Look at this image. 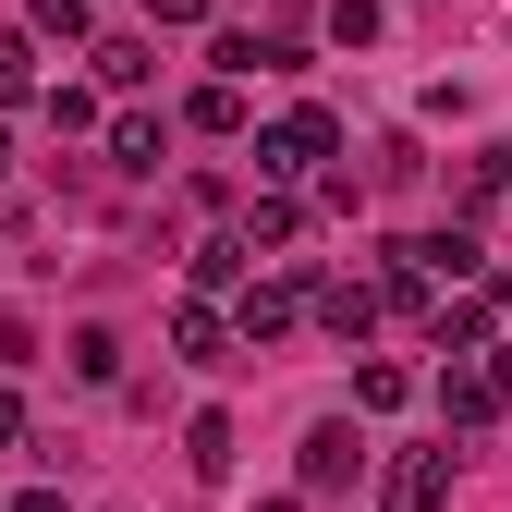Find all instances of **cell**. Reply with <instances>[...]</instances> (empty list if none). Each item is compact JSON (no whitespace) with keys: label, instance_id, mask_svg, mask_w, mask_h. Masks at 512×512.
I'll return each mask as SVG.
<instances>
[{"label":"cell","instance_id":"obj_1","mask_svg":"<svg viewBox=\"0 0 512 512\" xmlns=\"http://www.w3.org/2000/svg\"><path fill=\"white\" fill-rule=\"evenodd\" d=\"M330 159H342V122H330V110H281L269 135H256V183H269V196L330 183Z\"/></svg>","mask_w":512,"mask_h":512},{"label":"cell","instance_id":"obj_2","mask_svg":"<svg viewBox=\"0 0 512 512\" xmlns=\"http://www.w3.org/2000/svg\"><path fill=\"white\" fill-rule=\"evenodd\" d=\"M305 317H317V293H305V281H244V293H232V330H244V354H281Z\"/></svg>","mask_w":512,"mask_h":512},{"label":"cell","instance_id":"obj_3","mask_svg":"<svg viewBox=\"0 0 512 512\" xmlns=\"http://www.w3.org/2000/svg\"><path fill=\"white\" fill-rule=\"evenodd\" d=\"M354 476H366V439H354V415H317V427H305V464H293V488H305V500H342Z\"/></svg>","mask_w":512,"mask_h":512},{"label":"cell","instance_id":"obj_4","mask_svg":"<svg viewBox=\"0 0 512 512\" xmlns=\"http://www.w3.org/2000/svg\"><path fill=\"white\" fill-rule=\"evenodd\" d=\"M512 415V391L488 378V354H464V366H439V427L452 439H476V427H500Z\"/></svg>","mask_w":512,"mask_h":512},{"label":"cell","instance_id":"obj_5","mask_svg":"<svg viewBox=\"0 0 512 512\" xmlns=\"http://www.w3.org/2000/svg\"><path fill=\"white\" fill-rule=\"evenodd\" d=\"M378 512H452V439H439V452H391Z\"/></svg>","mask_w":512,"mask_h":512},{"label":"cell","instance_id":"obj_6","mask_svg":"<svg viewBox=\"0 0 512 512\" xmlns=\"http://www.w3.org/2000/svg\"><path fill=\"white\" fill-rule=\"evenodd\" d=\"M171 354H183V366H232V354H244V330H232V305H208V293H183V305H171Z\"/></svg>","mask_w":512,"mask_h":512},{"label":"cell","instance_id":"obj_7","mask_svg":"<svg viewBox=\"0 0 512 512\" xmlns=\"http://www.w3.org/2000/svg\"><path fill=\"white\" fill-rule=\"evenodd\" d=\"M378 317H391V293H378V281H317V330H330L342 354H366Z\"/></svg>","mask_w":512,"mask_h":512},{"label":"cell","instance_id":"obj_8","mask_svg":"<svg viewBox=\"0 0 512 512\" xmlns=\"http://www.w3.org/2000/svg\"><path fill=\"white\" fill-rule=\"evenodd\" d=\"M427 342L452 354V366L488 354V342H500V305H488V293H439V305H427Z\"/></svg>","mask_w":512,"mask_h":512},{"label":"cell","instance_id":"obj_9","mask_svg":"<svg viewBox=\"0 0 512 512\" xmlns=\"http://www.w3.org/2000/svg\"><path fill=\"white\" fill-rule=\"evenodd\" d=\"M208 74H220V86H256V74H293V37H244V25H220V37H208Z\"/></svg>","mask_w":512,"mask_h":512},{"label":"cell","instance_id":"obj_10","mask_svg":"<svg viewBox=\"0 0 512 512\" xmlns=\"http://www.w3.org/2000/svg\"><path fill=\"white\" fill-rule=\"evenodd\" d=\"M415 269H427V281H488V244H476V220H452V232H415Z\"/></svg>","mask_w":512,"mask_h":512},{"label":"cell","instance_id":"obj_11","mask_svg":"<svg viewBox=\"0 0 512 512\" xmlns=\"http://www.w3.org/2000/svg\"><path fill=\"white\" fill-rule=\"evenodd\" d=\"M25 37H37V49H74V61H86V49H98V0H25Z\"/></svg>","mask_w":512,"mask_h":512},{"label":"cell","instance_id":"obj_12","mask_svg":"<svg viewBox=\"0 0 512 512\" xmlns=\"http://www.w3.org/2000/svg\"><path fill=\"white\" fill-rule=\"evenodd\" d=\"M183 269H196V293L220 305V293H244V269H256V244H244V232H208L196 256H183Z\"/></svg>","mask_w":512,"mask_h":512},{"label":"cell","instance_id":"obj_13","mask_svg":"<svg viewBox=\"0 0 512 512\" xmlns=\"http://www.w3.org/2000/svg\"><path fill=\"white\" fill-rule=\"evenodd\" d=\"M244 244H256V256L305 244V196H269V183H256V208H244Z\"/></svg>","mask_w":512,"mask_h":512},{"label":"cell","instance_id":"obj_14","mask_svg":"<svg viewBox=\"0 0 512 512\" xmlns=\"http://www.w3.org/2000/svg\"><path fill=\"white\" fill-rule=\"evenodd\" d=\"M159 147H171L159 110H122V122H110V171H159Z\"/></svg>","mask_w":512,"mask_h":512},{"label":"cell","instance_id":"obj_15","mask_svg":"<svg viewBox=\"0 0 512 512\" xmlns=\"http://www.w3.org/2000/svg\"><path fill=\"white\" fill-rule=\"evenodd\" d=\"M25 98H49V86H37V37L0 25V110H25Z\"/></svg>","mask_w":512,"mask_h":512},{"label":"cell","instance_id":"obj_16","mask_svg":"<svg viewBox=\"0 0 512 512\" xmlns=\"http://www.w3.org/2000/svg\"><path fill=\"white\" fill-rule=\"evenodd\" d=\"M86 61H98V86H110V98H135V86H147V61H159V49H147V37H98Z\"/></svg>","mask_w":512,"mask_h":512},{"label":"cell","instance_id":"obj_17","mask_svg":"<svg viewBox=\"0 0 512 512\" xmlns=\"http://www.w3.org/2000/svg\"><path fill=\"white\" fill-rule=\"evenodd\" d=\"M183 464H196V476H208V488H220V476H232V415H220V403H208V415H196V427H183Z\"/></svg>","mask_w":512,"mask_h":512},{"label":"cell","instance_id":"obj_18","mask_svg":"<svg viewBox=\"0 0 512 512\" xmlns=\"http://www.w3.org/2000/svg\"><path fill=\"white\" fill-rule=\"evenodd\" d=\"M354 403H366V415H403V403H415V378H403L391 354H366V366H354Z\"/></svg>","mask_w":512,"mask_h":512},{"label":"cell","instance_id":"obj_19","mask_svg":"<svg viewBox=\"0 0 512 512\" xmlns=\"http://www.w3.org/2000/svg\"><path fill=\"white\" fill-rule=\"evenodd\" d=\"M183 122H196V135H244V86H220V74H208L196 98H183Z\"/></svg>","mask_w":512,"mask_h":512},{"label":"cell","instance_id":"obj_20","mask_svg":"<svg viewBox=\"0 0 512 512\" xmlns=\"http://www.w3.org/2000/svg\"><path fill=\"white\" fill-rule=\"evenodd\" d=\"M74 378H86V391H110V378H122V330H98V317H86V330H74Z\"/></svg>","mask_w":512,"mask_h":512},{"label":"cell","instance_id":"obj_21","mask_svg":"<svg viewBox=\"0 0 512 512\" xmlns=\"http://www.w3.org/2000/svg\"><path fill=\"white\" fill-rule=\"evenodd\" d=\"M37 110H49V135H110V122H98V86H49Z\"/></svg>","mask_w":512,"mask_h":512},{"label":"cell","instance_id":"obj_22","mask_svg":"<svg viewBox=\"0 0 512 512\" xmlns=\"http://www.w3.org/2000/svg\"><path fill=\"white\" fill-rule=\"evenodd\" d=\"M378 25H391V13H378V0H330V37H342V49H366Z\"/></svg>","mask_w":512,"mask_h":512},{"label":"cell","instance_id":"obj_23","mask_svg":"<svg viewBox=\"0 0 512 512\" xmlns=\"http://www.w3.org/2000/svg\"><path fill=\"white\" fill-rule=\"evenodd\" d=\"M220 0H147V25H208Z\"/></svg>","mask_w":512,"mask_h":512},{"label":"cell","instance_id":"obj_24","mask_svg":"<svg viewBox=\"0 0 512 512\" xmlns=\"http://www.w3.org/2000/svg\"><path fill=\"white\" fill-rule=\"evenodd\" d=\"M0 452H25V391H0Z\"/></svg>","mask_w":512,"mask_h":512},{"label":"cell","instance_id":"obj_25","mask_svg":"<svg viewBox=\"0 0 512 512\" xmlns=\"http://www.w3.org/2000/svg\"><path fill=\"white\" fill-rule=\"evenodd\" d=\"M13 512H61V488H25V500H13Z\"/></svg>","mask_w":512,"mask_h":512},{"label":"cell","instance_id":"obj_26","mask_svg":"<svg viewBox=\"0 0 512 512\" xmlns=\"http://www.w3.org/2000/svg\"><path fill=\"white\" fill-rule=\"evenodd\" d=\"M0 183H13V135H0Z\"/></svg>","mask_w":512,"mask_h":512}]
</instances>
